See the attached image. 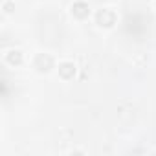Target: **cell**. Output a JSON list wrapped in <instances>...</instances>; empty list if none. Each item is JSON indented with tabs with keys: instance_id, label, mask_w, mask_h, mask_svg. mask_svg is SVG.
<instances>
[{
	"instance_id": "obj_1",
	"label": "cell",
	"mask_w": 156,
	"mask_h": 156,
	"mask_svg": "<svg viewBox=\"0 0 156 156\" xmlns=\"http://www.w3.org/2000/svg\"><path fill=\"white\" fill-rule=\"evenodd\" d=\"M96 20H98V24L103 26V28H112V26L116 24V15H114L112 11H108V9H101V11H98Z\"/></svg>"
},
{
	"instance_id": "obj_3",
	"label": "cell",
	"mask_w": 156,
	"mask_h": 156,
	"mask_svg": "<svg viewBox=\"0 0 156 156\" xmlns=\"http://www.w3.org/2000/svg\"><path fill=\"white\" fill-rule=\"evenodd\" d=\"M88 4L87 2H73V6H72V13L77 17V19H85V17H88Z\"/></svg>"
},
{
	"instance_id": "obj_2",
	"label": "cell",
	"mask_w": 156,
	"mask_h": 156,
	"mask_svg": "<svg viewBox=\"0 0 156 156\" xmlns=\"http://www.w3.org/2000/svg\"><path fill=\"white\" fill-rule=\"evenodd\" d=\"M35 68L39 70V72H48V70H51V66H53V59L48 55V53H39L37 57H35Z\"/></svg>"
},
{
	"instance_id": "obj_5",
	"label": "cell",
	"mask_w": 156,
	"mask_h": 156,
	"mask_svg": "<svg viewBox=\"0 0 156 156\" xmlns=\"http://www.w3.org/2000/svg\"><path fill=\"white\" fill-rule=\"evenodd\" d=\"M6 59H8L9 64H20V62H22V53H20L19 50H11V51L6 55Z\"/></svg>"
},
{
	"instance_id": "obj_4",
	"label": "cell",
	"mask_w": 156,
	"mask_h": 156,
	"mask_svg": "<svg viewBox=\"0 0 156 156\" xmlns=\"http://www.w3.org/2000/svg\"><path fill=\"white\" fill-rule=\"evenodd\" d=\"M59 73H61L62 79H70V77H73V75H75V66H73V62H62V64L59 66Z\"/></svg>"
}]
</instances>
